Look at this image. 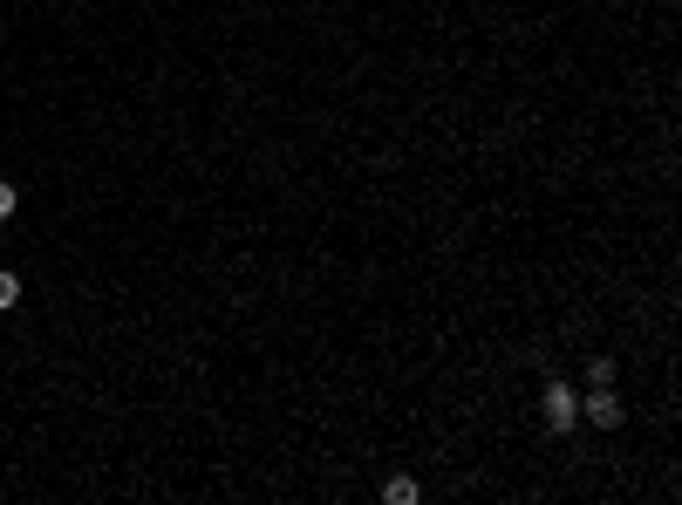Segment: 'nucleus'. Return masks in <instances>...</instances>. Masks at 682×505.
Returning a JSON list of instances; mask_svg holds the SVG:
<instances>
[{
	"mask_svg": "<svg viewBox=\"0 0 682 505\" xmlns=\"http://www.w3.org/2000/svg\"><path fill=\"white\" fill-rule=\"evenodd\" d=\"M539 417H546V430H560V437H567V430H580V389L553 376V383L539 389Z\"/></svg>",
	"mask_w": 682,
	"mask_h": 505,
	"instance_id": "obj_1",
	"label": "nucleus"
},
{
	"mask_svg": "<svg viewBox=\"0 0 682 505\" xmlns=\"http://www.w3.org/2000/svg\"><path fill=\"white\" fill-rule=\"evenodd\" d=\"M580 424H594V430H621V424H628V403L614 396V383L580 389Z\"/></svg>",
	"mask_w": 682,
	"mask_h": 505,
	"instance_id": "obj_2",
	"label": "nucleus"
},
{
	"mask_svg": "<svg viewBox=\"0 0 682 505\" xmlns=\"http://www.w3.org/2000/svg\"><path fill=\"white\" fill-rule=\"evenodd\" d=\"M7 308H21V280L0 267V314H7Z\"/></svg>",
	"mask_w": 682,
	"mask_h": 505,
	"instance_id": "obj_5",
	"label": "nucleus"
},
{
	"mask_svg": "<svg viewBox=\"0 0 682 505\" xmlns=\"http://www.w3.org/2000/svg\"><path fill=\"white\" fill-rule=\"evenodd\" d=\"M14 212H21V192H14V185L0 178V219H14Z\"/></svg>",
	"mask_w": 682,
	"mask_h": 505,
	"instance_id": "obj_6",
	"label": "nucleus"
},
{
	"mask_svg": "<svg viewBox=\"0 0 682 505\" xmlns=\"http://www.w3.org/2000/svg\"><path fill=\"white\" fill-rule=\"evenodd\" d=\"M614 383V355H587V389Z\"/></svg>",
	"mask_w": 682,
	"mask_h": 505,
	"instance_id": "obj_4",
	"label": "nucleus"
},
{
	"mask_svg": "<svg viewBox=\"0 0 682 505\" xmlns=\"http://www.w3.org/2000/svg\"><path fill=\"white\" fill-rule=\"evenodd\" d=\"M382 499H389V505H417L423 485H417V478H389V485H382Z\"/></svg>",
	"mask_w": 682,
	"mask_h": 505,
	"instance_id": "obj_3",
	"label": "nucleus"
}]
</instances>
